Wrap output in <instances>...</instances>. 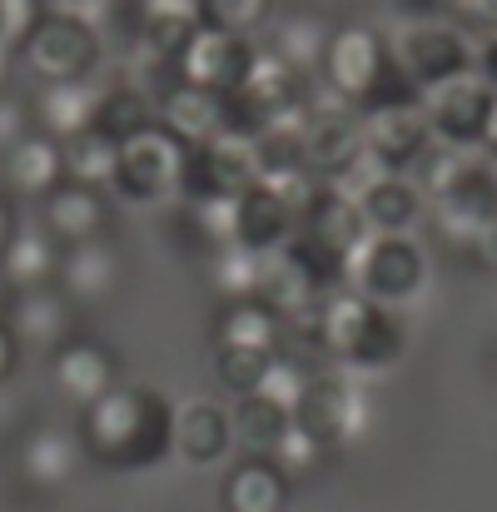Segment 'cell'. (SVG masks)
<instances>
[{"label": "cell", "mask_w": 497, "mask_h": 512, "mask_svg": "<svg viewBox=\"0 0 497 512\" xmlns=\"http://www.w3.org/2000/svg\"><path fill=\"white\" fill-rule=\"evenodd\" d=\"M75 433L100 468H155L174 453V403L140 383H110L80 408Z\"/></svg>", "instance_id": "cell-1"}, {"label": "cell", "mask_w": 497, "mask_h": 512, "mask_svg": "<svg viewBox=\"0 0 497 512\" xmlns=\"http://www.w3.org/2000/svg\"><path fill=\"white\" fill-rule=\"evenodd\" d=\"M343 284H353V289L368 294L373 304H408V299L423 294V284H428V254H423L418 239H408V234L368 229V234L353 244V254H348Z\"/></svg>", "instance_id": "cell-2"}, {"label": "cell", "mask_w": 497, "mask_h": 512, "mask_svg": "<svg viewBox=\"0 0 497 512\" xmlns=\"http://www.w3.org/2000/svg\"><path fill=\"white\" fill-rule=\"evenodd\" d=\"M184 155H189V145H184L179 135H169L160 120L145 125V130H135L130 140H120V155H115V174H110L115 199L140 204V209L179 199Z\"/></svg>", "instance_id": "cell-3"}, {"label": "cell", "mask_w": 497, "mask_h": 512, "mask_svg": "<svg viewBox=\"0 0 497 512\" xmlns=\"http://www.w3.org/2000/svg\"><path fill=\"white\" fill-rule=\"evenodd\" d=\"M15 50H20V65L40 85L80 80V75H95V65H100V30H95V20H85L75 10H40V20L25 30V40Z\"/></svg>", "instance_id": "cell-4"}, {"label": "cell", "mask_w": 497, "mask_h": 512, "mask_svg": "<svg viewBox=\"0 0 497 512\" xmlns=\"http://www.w3.org/2000/svg\"><path fill=\"white\" fill-rule=\"evenodd\" d=\"M264 165V145L254 130L229 125L204 145H189L179 170V199H234L244 194Z\"/></svg>", "instance_id": "cell-5"}, {"label": "cell", "mask_w": 497, "mask_h": 512, "mask_svg": "<svg viewBox=\"0 0 497 512\" xmlns=\"http://www.w3.org/2000/svg\"><path fill=\"white\" fill-rule=\"evenodd\" d=\"M368 418H373V403L358 383L338 378V373H314L299 408H294V423L309 428L324 448H348L368 433Z\"/></svg>", "instance_id": "cell-6"}, {"label": "cell", "mask_w": 497, "mask_h": 512, "mask_svg": "<svg viewBox=\"0 0 497 512\" xmlns=\"http://www.w3.org/2000/svg\"><path fill=\"white\" fill-rule=\"evenodd\" d=\"M493 95L497 90L478 70H463V75L423 90V110H428L433 140L438 145H453V150H478L483 145V130H488Z\"/></svg>", "instance_id": "cell-7"}, {"label": "cell", "mask_w": 497, "mask_h": 512, "mask_svg": "<svg viewBox=\"0 0 497 512\" xmlns=\"http://www.w3.org/2000/svg\"><path fill=\"white\" fill-rule=\"evenodd\" d=\"M388 50H393L398 70H403L418 90H433V85H443V80L473 70V60H478L473 45H468V30L443 25V20H413V25L398 35V45H388Z\"/></svg>", "instance_id": "cell-8"}, {"label": "cell", "mask_w": 497, "mask_h": 512, "mask_svg": "<svg viewBox=\"0 0 497 512\" xmlns=\"http://www.w3.org/2000/svg\"><path fill=\"white\" fill-rule=\"evenodd\" d=\"M249 60H254V40H244V35H234V30H224V25H209V20H199L189 35H184V45L174 50V80H189V85H209V90H234L239 80H244V70H249Z\"/></svg>", "instance_id": "cell-9"}, {"label": "cell", "mask_w": 497, "mask_h": 512, "mask_svg": "<svg viewBox=\"0 0 497 512\" xmlns=\"http://www.w3.org/2000/svg\"><path fill=\"white\" fill-rule=\"evenodd\" d=\"M363 120V145L388 165V170H413L428 150H433V125L423 110V95L413 100H388V105H368L358 110Z\"/></svg>", "instance_id": "cell-10"}, {"label": "cell", "mask_w": 497, "mask_h": 512, "mask_svg": "<svg viewBox=\"0 0 497 512\" xmlns=\"http://www.w3.org/2000/svg\"><path fill=\"white\" fill-rule=\"evenodd\" d=\"M383 65H388V45L373 25H338V30H329L319 80L358 105L373 90V80L383 75Z\"/></svg>", "instance_id": "cell-11"}, {"label": "cell", "mask_w": 497, "mask_h": 512, "mask_svg": "<svg viewBox=\"0 0 497 512\" xmlns=\"http://www.w3.org/2000/svg\"><path fill=\"white\" fill-rule=\"evenodd\" d=\"M304 95V75L279 55V50H254L244 80L229 90V105H234V125L244 130H259L274 110H284L289 100Z\"/></svg>", "instance_id": "cell-12"}, {"label": "cell", "mask_w": 497, "mask_h": 512, "mask_svg": "<svg viewBox=\"0 0 497 512\" xmlns=\"http://www.w3.org/2000/svg\"><path fill=\"white\" fill-rule=\"evenodd\" d=\"M125 279V264H120V249L95 234V239H80V244H60V269H55V289L75 304V309H90V304H105Z\"/></svg>", "instance_id": "cell-13"}, {"label": "cell", "mask_w": 497, "mask_h": 512, "mask_svg": "<svg viewBox=\"0 0 497 512\" xmlns=\"http://www.w3.org/2000/svg\"><path fill=\"white\" fill-rule=\"evenodd\" d=\"M155 120L165 125L169 135H179L184 145H204V140H214L219 130L234 125V105H229L224 90L169 80L165 90L155 95Z\"/></svg>", "instance_id": "cell-14"}, {"label": "cell", "mask_w": 497, "mask_h": 512, "mask_svg": "<svg viewBox=\"0 0 497 512\" xmlns=\"http://www.w3.org/2000/svg\"><path fill=\"white\" fill-rule=\"evenodd\" d=\"M0 319L10 324L20 348H35V353H55L65 339H75V304L55 284L10 289V304H5Z\"/></svg>", "instance_id": "cell-15"}, {"label": "cell", "mask_w": 497, "mask_h": 512, "mask_svg": "<svg viewBox=\"0 0 497 512\" xmlns=\"http://www.w3.org/2000/svg\"><path fill=\"white\" fill-rule=\"evenodd\" d=\"M65 179V150L45 130H25L15 145L0 150V194L10 199H45Z\"/></svg>", "instance_id": "cell-16"}, {"label": "cell", "mask_w": 497, "mask_h": 512, "mask_svg": "<svg viewBox=\"0 0 497 512\" xmlns=\"http://www.w3.org/2000/svg\"><path fill=\"white\" fill-rule=\"evenodd\" d=\"M105 224H110V204H105V189H95V184L60 179V184L40 199V229H45L55 244L95 239V234H105Z\"/></svg>", "instance_id": "cell-17"}, {"label": "cell", "mask_w": 497, "mask_h": 512, "mask_svg": "<svg viewBox=\"0 0 497 512\" xmlns=\"http://www.w3.org/2000/svg\"><path fill=\"white\" fill-rule=\"evenodd\" d=\"M50 383H55V393L65 403L85 408L90 398H100L115 383V358H110V348L75 334V339H65L50 353Z\"/></svg>", "instance_id": "cell-18"}, {"label": "cell", "mask_w": 497, "mask_h": 512, "mask_svg": "<svg viewBox=\"0 0 497 512\" xmlns=\"http://www.w3.org/2000/svg\"><path fill=\"white\" fill-rule=\"evenodd\" d=\"M100 95H105V85L90 80V75H80V80H50V85H40V95H35V105H30V120H35L45 135L70 140V135H80V130L95 125Z\"/></svg>", "instance_id": "cell-19"}, {"label": "cell", "mask_w": 497, "mask_h": 512, "mask_svg": "<svg viewBox=\"0 0 497 512\" xmlns=\"http://www.w3.org/2000/svg\"><path fill=\"white\" fill-rule=\"evenodd\" d=\"M423 204H428V194L418 179H408V170H383L358 194L368 229H383V234H408L423 219Z\"/></svg>", "instance_id": "cell-20"}, {"label": "cell", "mask_w": 497, "mask_h": 512, "mask_svg": "<svg viewBox=\"0 0 497 512\" xmlns=\"http://www.w3.org/2000/svg\"><path fill=\"white\" fill-rule=\"evenodd\" d=\"M85 448L75 428H30L20 443V478L35 488H65L80 468Z\"/></svg>", "instance_id": "cell-21"}, {"label": "cell", "mask_w": 497, "mask_h": 512, "mask_svg": "<svg viewBox=\"0 0 497 512\" xmlns=\"http://www.w3.org/2000/svg\"><path fill=\"white\" fill-rule=\"evenodd\" d=\"M299 234H309V239H319L324 249L333 254H353V244L368 234V219H363V209H358V199H348L343 189H333L329 179H324V189L314 194V204L299 214V224H294Z\"/></svg>", "instance_id": "cell-22"}, {"label": "cell", "mask_w": 497, "mask_h": 512, "mask_svg": "<svg viewBox=\"0 0 497 512\" xmlns=\"http://www.w3.org/2000/svg\"><path fill=\"white\" fill-rule=\"evenodd\" d=\"M234 443V423L219 403H184L174 408V453L189 468H209L229 453Z\"/></svg>", "instance_id": "cell-23"}, {"label": "cell", "mask_w": 497, "mask_h": 512, "mask_svg": "<svg viewBox=\"0 0 497 512\" xmlns=\"http://www.w3.org/2000/svg\"><path fill=\"white\" fill-rule=\"evenodd\" d=\"M294 209L279 199V194H269L264 184H249L239 199H234V239L239 244H249V249H259V254H269V249H279L289 234H294Z\"/></svg>", "instance_id": "cell-24"}, {"label": "cell", "mask_w": 497, "mask_h": 512, "mask_svg": "<svg viewBox=\"0 0 497 512\" xmlns=\"http://www.w3.org/2000/svg\"><path fill=\"white\" fill-rule=\"evenodd\" d=\"M254 294H259V299L279 314V324H284V319H294V314H309V309L319 304V294H324V289H319V284L294 264V254L279 244V249H269V254H264L259 289H254Z\"/></svg>", "instance_id": "cell-25"}, {"label": "cell", "mask_w": 497, "mask_h": 512, "mask_svg": "<svg viewBox=\"0 0 497 512\" xmlns=\"http://www.w3.org/2000/svg\"><path fill=\"white\" fill-rule=\"evenodd\" d=\"M289 503V478L274 458L249 453L229 478H224V508L229 512H279Z\"/></svg>", "instance_id": "cell-26"}, {"label": "cell", "mask_w": 497, "mask_h": 512, "mask_svg": "<svg viewBox=\"0 0 497 512\" xmlns=\"http://www.w3.org/2000/svg\"><path fill=\"white\" fill-rule=\"evenodd\" d=\"M279 329H284L279 314L259 294L224 299V309L214 319V348H264V353H274L279 348Z\"/></svg>", "instance_id": "cell-27"}, {"label": "cell", "mask_w": 497, "mask_h": 512, "mask_svg": "<svg viewBox=\"0 0 497 512\" xmlns=\"http://www.w3.org/2000/svg\"><path fill=\"white\" fill-rule=\"evenodd\" d=\"M55 269H60V244L35 224V229H15L10 244L0 249V274L10 289H40V284H55Z\"/></svg>", "instance_id": "cell-28"}, {"label": "cell", "mask_w": 497, "mask_h": 512, "mask_svg": "<svg viewBox=\"0 0 497 512\" xmlns=\"http://www.w3.org/2000/svg\"><path fill=\"white\" fill-rule=\"evenodd\" d=\"M324 45H329V25H324L314 10H294V15L279 20L269 50H279V55L309 80V75H319V65H324Z\"/></svg>", "instance_id": "cell-29"}, {"label": "cell", "mask_w": 497, "mask_h": 512, "mask_svg": "<svg viewBox=\"0 0 497 512\" xmlns=\"http://www.w3.org/2000/svg\"><path fill=\"white\" fill-rule=\"evenodd\" d=\"M403 348H408V334H403L393 304H378V314L368 319L363 339L353 343V353H348L343 363H348L353 373H383V368H393V363L403 358Z\"/></svg>", "instance_id": "cell-30"}, {"label": "cell", "mask_w": 497, "mask_h": 512, "mask_svg": "<svg viewBox=\"0 0 497 512\" xmlns=\"http://www.w3.org/2000/svg\"><path fill=\"white\" fill-rule=\"evenodd\" d=\"M145 125H155V95H145L140 85H105L100 110H95V130H105L120 145Z\"/></svg>", "instance_id": "cell-31"}, {"label": "cell", "mask_w": 497, "mask_h": 512, "mask_svg": "<svg viewBox=\"0 0 497 512\" xmlns=\"http://www.w3.org/2000/svg\"><path fill=\"white\" fill-rule=\"evenodd\" d=\"M204 269H209V279H214L219 299H249V294L259 289L264 254H259V249H249V244H239V239H229V244L209 249Z\"/></svg>", "instance_id": "cell-32"}, {"label": "cell", "mask_w": 497, "mask_h": 512, "mask_svg": "<svg viewBox=\"0 0 497 512\" xmlns=\"http://www.w3.org/2000/svg\"><path fill=\"white\" fill-rule=\"evenodd\" d=\"M65 150V179H80V184H95V189H110V174H115V155L120 145L105 135V130H80L70 140H60Z\"/></svg>", "instance_id": "cell-33"}, {"label": "cell", "mask_w": 497, "mask_h": 512, "mask_svg": "<svg viewBox=\"0 0 497 512\" xmlns=\"http://www.w3.org/2000/svg\"><path fill=\"white\" fill-rule=\"evenodd\" d=\"M289 418H294V413H284L279 403H269V398H259V393H239V408L229 413L234 443H244V453H269Z\"/></svg>", "instance_id": "cell-34"}, {"label": "cell", "mask_w": 497, "mask_h": 512, "mask_svg": "<svg viewBox=\"0 0 497 512\" xmlns=\"http://www.w3.org/2000/svg\"><path fill=\"white\" fill-rule=\"evenodd\" d=\"M309 378H314L309 363H299V358H289V353H269V363H264L254 393L269 398V403H279L284 413H294L299 398H304V388H309Z\"/></svg>", "instance_id": "cell-35"}, {"label": "cell", "mask_w": 497, "mask_h": 512, "mask_svg": "<svg viewBox=\"0 0 497 512\" xmlns=\"http://www.w3.org/2000/svg\"><path fill=\"white\" fill-rule=\"evenodd\" d=\"M324 453H329V448H324L309 428H299V423L289 418V423H284V433L274 438V448H269L264 458H274V463L284 468V478L294 483V478H309V473L324 463Z\"/></svg>", "instance_id": "cell-36"}, {"label": "cell", "mask_w": 497, "mask_h": 512, "mask_svg": "<svg viewBox=\"0 0 497 512\" xmlns=\"http://www.w3.org/2000/svg\"><path fill=\"white\" fill-rule=\"evenodd\" d=\"M214 353H219V358H214L219 383H224L229 393H254V383H259L269 353H264V348H214Z\"/></svg>", "instance_id": "cell-37"}, {"label": "cell", "mask_w": 497, "mask_h": 512, "mask_svg": "<svg viewBox=\"0 0 497 512\" xmlns=\"http://www.w3.org/2000/svg\"><path fill=\"white\" fill-rule=\"evenodd\" d=\"M269 10H274V0H204V20L209 25H224L234 35L259 30L269 20Z\"/></svg>", "instance_id": "cell-38"}, {"label": "cell", "mask_w": 497, "mask_h": 512, "mask_svg": "<svg viewBox=\"0 0 497 512\" xmlns=\"http://www.w3.org/2000/svg\"><path fill=\"white\" fill-rule=\"evenodd\" d=\"M135 20L140 30L150 25H199L204 20V0H135Z\"/></svg>", "instance_id": "cell-39"}, {"label": "cell", "mask_w": 497, "mask_h": 512, "mask_svg": "<svg viewBox=\"0 0 497 512\" xmlns=\"http://www.w3.org/2000/svg\"><path fill=\"white\" fill-rule=\"evenodd\" d=\"M448 15L468 35H497V0H448Z\"/></svg>", "instance_id": "cell-40"}, {"label": "cell", "mask_w": 497, "mask_h": 512, "mask_svg": "<svg viewBox=\"0 0 497 512\" xmlns=\"http://www.w3.org/2000/svg\"><path fill=\"white\" fill-rule=\"evenodd\" d=\"M40 10H45L40 0H0V45L15 50L25 40V30L40 20Z\"/></svg>", "instance_id": "cell-41"}, {"label": "cell", "mask_w": 497, "mask_h": 512, "mask_svg": "<svg viewBox=\"0 0 497 512\" xmlns=\"http://www.w3.org/2000/svg\"><path fill=\"white\" fill-rule=\"evenodd\" d=\"M463 254H468V264L473 269H483V274H497V214H488L473 234H468V244H463Z\"/></svg>", "instance_id": "cell-42"}, {"label": "cell", "mask_w": 497, "mask_h": 512, "mask_svg": "<svg viewBox=\"0 0 497 512\" xmlns=\"http://www.w3.org/2000/svg\"><path fill=\"white\" fill-rule=\"evenodd\" d=\"M30 125H35V120H30V110H25L20 100H5V95H0V150H5V145H15Z\"/></svg>", "instance_id": "cell-43"}, {"label": "cell", "mask_w": 497, "mask_h": 512, "mask_svg": "<svg viewBox=\"0 0 497 512\" xmlns=\"http://www.w3.org/2000/svg\"><path fill=\"white\" fill-rule=\"evenodd\" d=\"M15 363H20V343H15V334H10V324L0 319V383H10Z\"/></svg>", "instance_id": "cell-44"}, {"label": "cell", "mask_w": 497, "mask_h": 512, "mask_svg": "<svg viewBox=\"0 0 497 512\" xmlns=\"http://www.w3.org/2000/svg\"><path fill=\"white\" fill-rule=\"evenodd\" d=\"M393 5L413 20H443L448 15V0H393Z\"/></svg>", "instance_id": "cell-45"}, {"label": "cell", "mask_w": 497, "mask_h": 512, "mask_svg": "<svg viewBox=\"0 0 497 512\" xmlns=\"http://www.w3.org/2000/svg\"><path fill=\"white\" fill-rule=\"evenodd\" d=\"M473 70H478V75H483V80H488V85H493V90H497V35H488V45L478 50V60H473Z\"/></svg>", "instance_id": "cell-46"}, {"label": "cell", "mask_w": 497, "mask_h": 512, "mask_svg": "<svg viewBox=\"0 0 497 512\" xmlns=\"http://www.w3.org/2000/svg\"><path fill=\"white\" fill-rule=\"evenodd\" d=\"M15 229H20V219H15V204L0 194V249L10 244V234H15Z\"/></svg>", "instance_id": "cell-47"}, {"label": "cell", "mask_w": 497, "mask_h": 512, "mask_svg": "<svg viewBox=\"0 0 497 512\" xmlns=\"http://www.w3.org/2000/svg\"><path fill=\"white\" fill-rule=\"evenodd\" d=\"M478 150H488L497 160V95H493V110H488V130H483V145Z\"/></svg>", "instance_id": "cell-48"}, {"label": "cell", "mask_w": 497, "mask_h": 512, "mask_svg": "<svg viewBox=\"0 0 497 512\" xmlns=\"http://www.w3.org/2000/svg\"><path fill=\"white\" fill-rule=\"evenodd\" d=\"M5 304H10V284H5V274H0V314H5Z\"/></svg>", "instance_id": "cell-49"}, {"label": "cell", "mask_w": 497, "mask_h": 512, "mask_svg": "<svg viewBox=\"0 0 497 512\" xmlns=\"http://www.w3.org/2000/svg\"><path fill=\"white\" fill-rule=\"evenodd\" d=\"M314 5H324V0H314Z\"/></svg>", "instance_id": "cell-50"}]
</instances>
